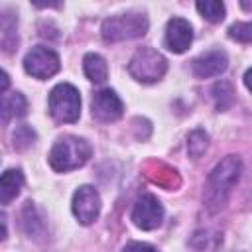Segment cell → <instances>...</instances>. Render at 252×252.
Wrapping results in <instances>:
<instances>
[{
  "label": "cell",
  "mask_w": 252,
  "mask_h": 252,
  "mask_svg": "<svg viewBox=\"0 0 252 252\" xmlns=\"http://www.w3.org/2000/svg\"><path fill=\"white\" fill-rule=\"evenodd\" d=\"M193 75L197 79H209L217 77L226 71L228 67V57L222 49H211L207 53H201L199 57L193 59Z\"/></svg>",
  "instance_id": "11"
},
{
  "label": "cell",
  "mask_w": 252,
  "mask_h": 252,
  "mask_svg": "<svg viewBox=\"0 0 252 252\" xmlns=\"http://www.w3.org/2000/svg\"><path fill=\"white\" fill-rule=\"evenodd\" d=\"M91 110L93 116L100 122H114L122 116L124 112V104L120 100V96L112 91V89H100L93 94L91 100Z\"/></svg>",
  "instance_id": "9"
},
{
  "label": "cell",
  "mask_w": 252,
  "mask_h": 252,
  "mask_svg": "<svg viewBox=\"0 0 252 252\" xmlns=\"http://www.w3.org/2000/svg\"><path fill=\"white\" fill-rule=\"evenodd\" d=\"M83 71L93 83H104L108 79V65L98 53H87L83 57Z\"/></svg>",
  "instance_id": "13"
},
{
  "label": "cell",
  "mask_w": 252,
  "mask_h": 252,
  "mask_svg": "<svg viewBox=\"0 0 252 252\" xmlns=\"http://www.w3.org/2000/svg\"><path fill=\"white\" fill-rule=\"evenodd\" d=\"M59 67H61L59 55L45 45L32 47L24 57V69L33 79H49L59 71Z\"/></svg>",
  "instance_id": "6"
},
{
  "label": "cell",
  "mask_w": 252,
  "mask_h": 252,
  "mask_svg": "<svg viewBox=\"0 0 252 252\" xmlns=\"http://www.w3.org/2000/svg\"><path fill=\"white\" fill-rule=\"evenodd\" d=\"M244 85H246V89L252 93V67L244 73Z\"/></svg>",
  "instance_id": "22"
},
{
  "label": "cell",
  "mask_w": 252,
  "mask_h": 252,
  "mask_svg": "<svg viewBox=\"0 0 252 252\" xmlns=\"http://www.w3.org/2000/svg\"><path fill=\"white\" fill-rule=\"evenodd\" d=\"M165 47L173 53H183L193 41V28L183 18H171L165 26Z\"/></svg>",
  "instance_id": "10"
},
{
  "label": "cell",
  "mask_w": 252,
  "mask_h": 252,
  "mask_svg": "<svg viewBox=\"0 0 252 252\" xmlns=\"http://www.w3.org/2000/svg\"><path fill=\"white\" fill-rule=\"evenodd\" d=\"M47 106H49V114L57 122H77L81 116L79 91L69 83H59L51 89Z\"/></svg>",
  "instance_id": "5"
},
{
  "label": "cell",
  "mask_w": 252,
  "mask_h": 252,
  "mask_svg": "<svg viewBox=\"0 0 252 252\" xmlns=\"http://www.w3.org/2000/svg\"><path fill=\"white\" fill-rule=\"evenodd\" d=\"M26 110H28L26 96L22 93H12L2 100V122L6 124L12 116H24Z\"/></svg>",
  "instance_id": "14"
},
{
  "label": "cell",
  "mask_w": 252,
  "mask_h": 252,
  "mask_svg": "<svg viewBox=\"0 0 252 252\" xmlns=\"http://www.w3.org/2000/svg\"><path fill=\"white\" fill-rule=\"evenodd\" d=\"M71 211L81 224H93L100 215V195L91 185H81L71 203Z\"/></svg>",
  "instance_id": "7"
},
{
  "label": "cell",
  "mask_w": 252,
  "mask_h": 252,
  "mask_svg": "<svg viewBox=\"0 0 252 252\" xmlns=\"http://www.w3.org/2000/svg\"><path fill=\"white\" fill-rule=\"evenodd\" d=\"M16 24H18V20L12 18L10 14L2 16V47H4V51H12V47L18 43V35L14 33Z\"/></svg>",
  "instance_id": "18"
},
{
  "label": "cell",
  "mask_w": 252,
  "mask_h": 252,
  "mask_svg": "<svg viewBox=\"0 0 252 252\" xmlns=\"http://www.w3.org/2000/svg\"><path fill=\"white\" fill-rule=\"evenodd\" d=\"M213 98L217 104V110H226L234 102V89L228 81H219L213 87Z\"/></svg>",
  "instance_id": "16"
},
{
  "label": "cell",
  "mask_w": 252,
  "mask_h": 252,
  "mask_svg": "<svg viewBox=\"0 0 252 252\" xmlns=\"http://www.w3.org/2000/svg\"><path fill=\"white\" fill-rule=\"evenodd\" d=\"M33 140H35V132L28 124L16 128V132H14V148L16 150H24V148L32 146Z\"/></svg>",
  "instance_id": "20"
},
{
  "label": "cell",
  "mask_w": 252,
  "mask_h": 252,
  "mask_svg": "<svg viewBox=\"0 0 252 252\" xmlns=\"http://www.w3.org/2000/svg\"><path fill=\"white\" fill-rule=\"evenodd\" d=\"M91 154H93V148L85 138L63 136L51 146L47 161L55 171H63L65 173V171L83 167L89 161Z\"/></svg>",
  "instance_id": "2"
},
{
  "label": "cell",
  "mask_w": 252,
  "mask_h": 252,
  "mask_svg": "<svg viewBox=\"0 0 252 252\" xmlns=\"http://www.w3.org/2000/svg\"><path fill=\"white\" fill-rule=\"evenodd\" d=\"M228 35L242 43H252V22H236L228 28Z\"/></svg>",
  "instance_id": "19"
},
{
  "label": "cell",
  "mask_w": 252,
  "mask_h": 252,
  "mask_svg": "<svg viewBox=\"0 0 252 252\" xmlns=\"http://www.w3.org/2000/svg\"><path fill=\"white\" fill-rule=\"evenodd\" d=\"M130 219H132V222L138 228H142V230H154L163 220V207H161V203L154 195L146 193V195L138 197V201L134 203Z\"/></svg>",
  "instance_id": "8"
},
{
  "label": "cell",
  "mask_w": 252,
  "mask_h": 252,
  "mask_svg": "<svg viewBox=\"0 0 252 252\" xmlns=\"http://www.w3.org/2000/svg\"><path fill=\"white\" fill-rule=\"evenodd\" d=\"M207 146H209V136L205 130L197 128L187 136V152L191 158H199L207 150Z\"/></svg>",
  "instance_id": "17"
},
{
  "label": "cell",
  "mask_w": 252,
  "mask_h": 252,
  "mask_svg": "<svg viewBox=\"0 0 252 252\" xmlns=\"http://www.w3.org/2000/svg\"><path fill=\"white\" fill-rule=\"evenodd\" d=\"M165 71L167 59L154 47H140L128 63V73L140 83H156L165 75Z\"/></svg>",
  "instance_id": "4"
},
{
  "label": "cell",
  "mask_w": 252,
  "mask_h": 252,
  "mask_svg": "<svg viewBox=\"0 0 252 252\" xmlns=\"http://www.w3.org/2000/svg\"><path fill=\"white\" fill-rule=\"evenodd\" d=\"M102 37L104 41H124V39H134L140 37L148 32V18L140 12H128L120 16L106 18L102 22Z\"/></svg>",
  "instance_id": "3"
},
{
  "label": "cell",
  "mask_w": 252,
  "mask_h": 252,
  "mask_svg": "<svg viewBox=\"0 0 252 252\" xmlns=\"http://www.w3.org/2000/svg\"><path fill=\"white\" fill-rule=\"evenodd\" d=\"M240 171L242 161L238 156H226L213 167L205 185V205L211 213H217L224 207L234 183L240 177Z\"/></svg>",
  "instance_id": "1"
},
{
  "label": "cell",
  "mask_w": 252,
  "mask_h": 252,
  "mask_svg": "<svg viewBox=\"0 0 252 252\" xmlns=\"http://www.w3.org/2000/svg\"><path fill=\"white\" fill-rule=\"evenodd\" d=\"M195 6H197V12L211 24H219L224 18V4L219 0H199Z\"/></svg>",
  "instance_id": "15"
},
{
  "label": "cell",
  "mask_w": 252,
  "mask_h": 252,
  "mask_svg": "<svg viewBox=\"0 0 252 252\" xmlns=\"http://www.w3.org/2000/svg\"><path fill=\"white\" fill-rule=\"evenodd\" d=\"M122 252H159V250L154 248V246L148 244V242H128Z\"/></svg>",
  "instance_id": "21"
},
{
  "label": "cell",
  "mask_w": 252,
  "mask_h": 252,
  "mask_svg": "<svg viewBox=\"0 0 252 252\" xmlns=\"http://www.w3.org/2000/svg\"><path fill=\"white\" fill-rule=\"evenodd\" d=\"M22 185H24L22 169H6L0 177V203L8 205L20 193Z\"/></svg>",
  "instance_id": "12"
},
{
  "label": "cell",
  "mask_w": 252,
  "mask_h": 252,
  "mask_svg": "<svg viewBox=\"0 0 252 252\" xmlns=\"http://www.w3.org/2000/svg\"><path fill=\"white\" fill-rule=\"evenodd\" d=\"M8 85H10V79H8V73H6V71H2V87H0V91H2V93H6V89H8Z\"/></svg>",
  "instance_id": "23"
}]
</instances>
